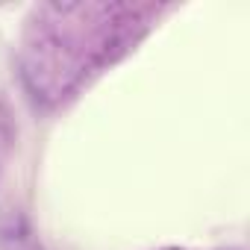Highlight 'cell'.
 Masks as SVG:
<instances>
[{"label":"cell","instance_id":"cell-1","mask_svg":"<svg viewBox=\"0 0 250 250\" xmlns=\"http://www.w3.org/2000/svg\"><path fill=\"white\" fill-rule=\"evenodd\" d=\"M168 250H180V247H168Z\"/></svg>","mask_w":250,"mask_h":250}]
</instances>
